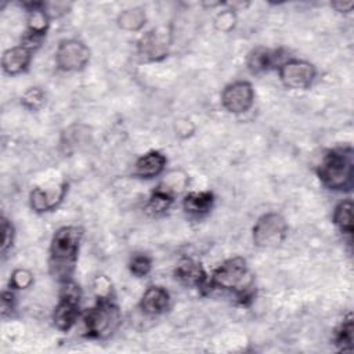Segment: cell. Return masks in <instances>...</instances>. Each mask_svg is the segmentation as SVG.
Wrapping results in <instances>:
<instances>
[{
  "label": "cell",
  "mask_w": 354,
  "mask_h": 354,
  "mask_svg": "<svg viewBox=\"0 0 354 354\" xmlns=\"http://www.w3.org/2000/svg\"><path fill=\"white\" fill-rule=\"evenodd\" d=\"M33 283V275L26 268H17L12 271L10 278V288L12 289H28Z\"/></svg>",
  "instance_id": "cb8c5ba5"
},
{
  "label": "cell",
  "mask_w": 354,
  "mask_h": 354,
  "mask_svg": "<svg viewBox=\"0 0 354 354\" xmlns=\"http://www.w3.org/2000/svg\"><path fill=\"white\" fill-rule=\"evenodd\" d=\"M353 149L336 148L326 152L322 158L317 174L321 183L332 191L350 189L353 185Z\"/></svg>",
  "instance_id": "3957f363"
},
{
  "label": "cell",
  "mask_w": 354,
  "mask_h": 354,
  "mask_svg": "<svg viewBox=\"0 0 354 354\" xmlns=\"http://www.w3.org/2000/svg\"><path fill=\"white\" fill-rule=\"evenodd\" d=\"M86 336L91 339L111 337L122 324V314L118 304L109 296H100L93 307L83 315Z\"/></svg>",
  "instance_id": "277c9868"
},
{
  "label": "cell",
  "mask_w": 354,
  "mask_h": 354,
  "mask_svg": "<svg viewBox=\"0 0 354 354\" xmlns=\"http://www.w3.org/2000/svg\"><path fill=\"white\" fill-rule=\"evenodd\" d=\"M174 275H176V279H178L181 283L187 286L209 289V278L206 271L203 270L201 263L192 259H183L177 264L174 270Z\"/></svg>",
  "instance_id": "7c38bea8"
},
{
  "label": "cell",
  "mask_w": 354,
  "mask_h": 354,
  "mask_svg": "<svg viewBox=\"0 0 354 354\" xmlns=\"http://www.w3.org/2000/svg\"><path fill=\"white\" fill-rule=\"evenodd\" d=\"M61 285L59 299L53 313V322L57 329L66 332L75 325L79 317L80 289L72 279Z\"/></svg>",
  "instance_id": "8992f818"
},
{
  "label": "cell",
  "mask_w": 354,
  "mask_h": 354,
  "mask_svg": "<svg viewBox=\"0 0 354 354\" xmlns=\"http://www.w3.org/2000/svg\"><path fill=\"white\" fill-rule=\"evenodd\" d=\"M82 238L83 230L77 225H64L51 238L48 271L59 283L72 279Z\"/></svg>",
  "instance_id": "6da1fadb"
},
{
  "label": "cell",
  "mask_w": 354,
  "mask_h": 354,
  "mask_svg": "<svg viewBox=\"0 0 354 354\" xmlns=\"http://www.w3.org/2000/svg\"><path fill=\"white\" fill-rule=\"evenodd\" d=\"M281 57V53L277 50L256 47L248 54L246 65L252 73H263L275 66H279L282 64Z\"/></svg>",
  "instance_id": "9a60e30c"
},
{
  "label": "cell",
  "mask_w": 354,
  "mask_h": 354,
  "mask_svg": "<svg viewBox=\"0 0 354 354\" xmlns=\"http://www.w3.org/2000/svg\"><path fill=\"white\" fill-rule=\"evenodd\" d=\"M145 21H147V15L141 7H131V8L123 10L118 15L119 28L129 32L140 30L145 25Z\"/></svg>",
  "instance_id": "d6986e66"
},
{
  "label": "cell",
  "mask_w": 354,
  "mask_h": 354,
  "mask_svg": "<svg viewBox=\"0 0 354 354\" xmlns=\"http://www.w3.org/2000/svg\"><path fill=\"white\" fill-rule=\"evenodd\" d=\"M46 102V93L41 87H29L21 97V104L30 109L37 111L40 109Z\"/></svg>",
  "instance_id": "7402d4cb"
},
{
  "label": "cell",
  "mask_w": 354,
  "mask_h": 354,
  "mask_svg": "<svg viewBox=\"0 0 354 354\" xmlns=\"http://www.w3.org/2000/svg\"><path fill=\"white\" fill-rule=\"evenodd\" d=\"M166 166V156L159 151H149L140 156L134 165V176L140 178H153L159 176Z\"/></svg>",
  "instance_id": "2e32d148"
},
{
  "label": "cell",
  "mask_w": 354,
  "mask_h": 354,
  "mask_svg": "<svg viewBox=\"0 0 354 354\" xmlns=\"http://www.w3.org/2000/svg\"><path fill=\"white\" fill-rule=\"evenodd\" d=\"M330 6L340 12H347L354 7V1H333L330 3Z\"/></svg>",
  "instance_id": "83f0119b"
},
{
  "label": "cell",
  "mask_w": 354,
  "mask_h": 354,
  "mask_svg": "<svg viewBox=\"0 0 354 354\" xmlns=\"http://www.w3.org/2000/svg\"><path fill=\"white\" fill-rule=\"evenodd\" d=\"M129 268L133 275L141 278V277H145L147 274H149V271L152 268V261L147 254L138 253L130 259Z\"/></svg>",
  "instance_id": "603a6c76"
},
{
  "label": "cell",
  "mask_w": 354,
  "mask_h": 354,
  "mask_svg": "<svg viewBox=\"0 0 354 354\" xmlns=\"http://www.w3.org/2000/svg\"><path fill=\"white\" fill-rule=\"evenodd\" d=\"M68 189L66 183L51 187H36L30 191L29 203L30 207L37 213H44L55 209L64 199Z\"/></svg>",
  "instance_id": "30bf717a"
},
{
  "label": "cell",
  "mask_w": 354,
  "mask_h": 354,
  "mask_svg": "<svg viewBox=\"0 0 354 354\" xmlns=\"http://www.w3.org/2000/svg\"><path fill=\"white\" fill-rule=\"evenodd\" d=\"M174 194L176 192H173L166 184H159L148 198L147 212L153 216L165 213L171 206L174 201Z\"/></svg>",
  "instance_id": "ac0fdd59"
},
{
  "label": "cell",
  "mask_w": 354,
  "mask_h": 354,
  "mask_svg": "<svg viewBox=\"0 0 354 354\" xmlns=\"http://www.w3.org/2000/svg\"><path fill=\"white\" fill-rule=\"evenodd\" d=\"M14 293L11 290H4L1 293V315L6 317L7 314H11V311L14 310Z\"/></svg>",
  "instance_id": "4316f807"
},
{
  "label": "cell",
  "mask_w": 354,
  "mask_h": 354,
  "mask_svg": "<svg viewBox=\"0 0 354 354\" xmlns=\"http://www.w3.org/2000/svg\"><path fill=\"white\" fill-rule=\"evenodd\" d=\"M213 202H214L213 192H210V191H199V192L195 191V192H189L184 196L183 207H184L187 214L199 218V217L206 216L212 210Z\"/></svg>",
  "instance_id": "e0dca14e"
},
{
  "label": "cell",
  "mask_w": 354,
  "mask_h": 354,
  "mask_svg": "<svg viewBox=\"0 0 354 354\" xmlns=\"http://www.w3.org/2000/svg\"><path fill=\"white\" fill-rule=\"evenodd\" d=\"M1 231H3L1 253L6 254L14 242V225L6 217H1Z\"/></svg>",
  "instance_id": "484cf974"
},
{
  "label": "cell",
  "mask_w": 354,
  "mask_h": 354,
  "mask_svg": "<svg viewBox=\"0 0 354 354\" xmlns=\"http://www.w3.org/2000/svg\"><path fill=\"white\" fill-rule=\"evenodd\" d=\"M353 315L348 314L335 332V344L342 351H350L353 348Z\"/></svg>",
  "instance_id": "44dd1931"
},
{
  "label": "cell",
  "mask_w": 354,
  "mask_h": 354,
  "mask_svg": "<svg viewBox=\"0 0 354 354\" xmlns=\"http://www.w3.org/2000/svg\"><path fill=\"white\" fill-rule=\"evenodd\" d=\"M278 75L286 88L306 90L313 84L317 71L311 62L292 58L278 66Z\"/></svg>",
  "instance_id": "52a82bcc"
},
{
  "label": "cell",
  "mask_w": 354,
  "mask_h": 354,
  "mask_svg": "<svg viewBox=\"0 0 354 354\" xmlns=\"http://www.w3.org/2000/svg\"><path fill=\"white\" fill-rule=\"evenodd\" d=\"M170 303L169 292L159 285L148 286L140 300V308L145 315H160L163 314Z\"/></svg>",
  "instance_id": "4fadbf2b"
},
{
  "label": "cell",
  "mask_w": 354,
  "mask_h": 354,
  "mask_svg": "<svg viewBox=\"0 0 354 354\" xmlns=\"http://www.w3.org/2000/svg\"><path fill=\"white\" fill-rule=\"evenodd\" d=\"M232 292L241 306H249L253 300V277L243 257L235 256L224 260L210 275L209 289Z\"/></svg>",
  "instance_id": "7a4b0ae2"
},
{
  "label": "cell",
  "mask_w": 354,
  "mask_h": 354,
  "mask_svg": "<svg viewBox=\"0 0 354 354\" xmlns=\"http://www.w3.org/2000/svg\"><path fill=\"white\" fill-rule=\"evenodd\" d=\"M169 40L166 32L152 29L138 40V54L147 61H159L167 55Z\"/></svg>",
  "instance_id": "8fae6325"
},
{
  "label": "cell",
  "mask_w": 354,
  "mask_h": 354,
  "mask_svg": "<svg viewBox=\"0 0 354 354\" xmlns=\"http://www.w3.org/2000/svg\"><path fill=\"white\" fill-rule=\"evenodd\" d=\"M236 22V15L232 10H225L217 14L216 19H214V26L217 30L221 32H230L231 29H234Z\"/></svg>",
  "instance_id": "d4e9b609"
},
{
  "label": "cell",
  "mask_w": 354,
  "mask_h": 354,
  "mask_svg": "<svg viewBox=\"0 0 354 354\" xmlns=\"http://www.w3.org/2000/svg\"><path fill=\"white\" fill-rule=\"evenodd\" d=\"M286 235L288 223L283 216L277 212H268L260 216L252 230L253 243L264 249L279 246Z\"/></svg>",
  "instance_id": "5b68a950"
},
{
  "label": "cell",
  "mask_w": 354,
  "mask_h": 354,
  "mask_svg": "<svg viewBox=\"0 0 354 354\" xmlns=\"http://www.w3.org/2000/svg\"><path fill=\"white\" fill-rule=\"evenodd\" d=\"M333 223L335 225L347 235L353 234V201H342L333 210Z\"/></svg>",
  "instance_id": "ffe728a7"
},
{
  "label": "cell",
  "mask_w": 354,
  "mask_h": 354,
  "mask_svg": "<svg viewBox=\"0 0 354 354\" xmlns=\"http://www.w3.org/2000/svg\"><path fill=\"white\" fill-rule=\"evenodd\" d=\"M254 102V91L249 82L238 80L227 84L221 91L223 108L234 115L248 112Z\"/></svg>",
  "instance_id": "9c48e42d"
},
{
  "label": "cell",
  "mask_w": 354,
  "mask_h": 354,
  "mask_svg": "<svg viewBox=\"0 0 354 354\" xmlns=\"http://www.w3.org/2000/svg\"><path fill=\"white\" fill-rule=\"evenodd\" d=\"M90 61V48L77 39H64L55 50V64L65 72L82 71Z\"/></svg>",
  "instance_id": "ba28073f"
},
{
  "label": "cell",
  "mask_w": 354,
  "mask_h": 354,
  "mask_svg": "<svg viewBox=\"0 0 354 354\" xmlns=\"http://www.w3.org/2000/svg\"><path fill=\"white\" fill-rule=\"evenodd\" d=\"M32 53L33 50L24 44L6 50L1 57V68L4 73L14 76L26 71L32 61Z\"/></svg>",
  "instance_id": "5bb4252c"
}]
</instances>
